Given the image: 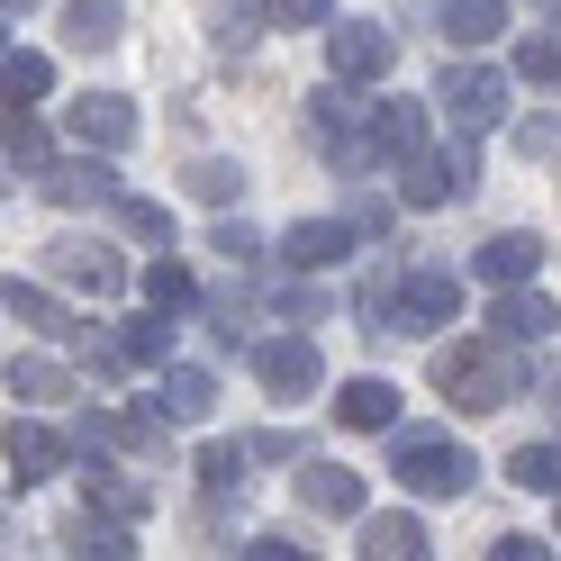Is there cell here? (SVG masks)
<instances>
[{"instance_id": "6da1fadb", "label": "cell", "mask_w": 561, "mask_h": 561, "mask_svg": "<svg viewBox=\"0 0 561 561\" xmlns=\"http://www.w3.org/2000/svg\"><path fill=\"white\" fill-rule=\"evenodd\" d=\"M435 390L462 408V416H499L525 390V363H516L507 335H462V344H444V354H435Z\"/></svg>"}, {"instance_id": "7a4b0ae2", "label": "cell", "mask_w": 561, "mask_h": 561, "mask_svg": "<svg viewBox=\"0 0 561 561\" xmlns=\"http://www.w3.org/2000/svg\"><path fill=\"white\" fill-rule=\"evenodd\" d=\"M363 308H371V335L380 327L390 335H435V327L462 318V280L453 272H399V280H371Z\"/></svg>"}, {"instance_id": "3957f363", "label": "cell", "mask_w": 561, "mask_h": 561, "mask_svg": "<svg viewBox=\"0 0 561 561\" xmlns=\"http://www.w3.org/2000/svg\"><path fill=\"white\" fill-rule=\"evenodd\" d=\"M390 480L416 489V499H462V489L480 480V462H471L453 435H408V444L390 453Z\"/></svg>"}, {"instance_id": "277c9868", "label": "cell", "mask_w": 561, "mask_h": 561, "mask_svg": "<svg viewBox=\"0 0 561 561\" xmlns=\"http://www.w3.org/2000/svg\"><path fill=\"white\" fill-rule=\"evenodd\" d=\"M435 110H453V127H462V136H489V127L507 118V73H499V64H471V55H462V64L444 55Z\"/></svg>"}, {"instance_id": "5b68a950", "label": "cell", "mask_w": 561, "mask_h": 561, "mask_svg": "<svg viewBox=\"0 0 561 561\" xmlns=\"http://www.w3.org/2000/svg\"><path fill=\"white\" fill-rule=\"evenodd\" d=\"M254 380H263L280 408H299V399L327 390V354H318L308 335H263V344H254Z\"/></svg>"}, {"instance_id": "8992f818", "label": "cell", "mask_w": 561, "mask_h": 561, "mask_svg": "<svg viewBox=\"0 0 561 561\" xmlns=\"http://www.w3.org/2000/svg\"><path fill=\"white\" fill-rule=\"evenodd\" d=\"M471 191H480V154H471V146H426V154H408V182H399L408 208H453V199H471Z\"/></svg>"}, {"instance_id": "52a82bcc", "label": "cell", "mask_w": 561, "mask_h": 561, "mask_svg": "<svg viewBox=\"0 0 561 561\" xmlns=\"http://www.w3.org/2000/svg\"><path fill=\"white\" fill-rule=\"evenodd\" d=\"M308 136H318L335 163H371V118H363V100H354V82H344V73L308 100Z\"/></svg>"}, {"instance_id": "ba28073f", "label": "cell", "mask_w": 561, "mask_h": 561, "mask_svg": "<svg viewBox=\"0 0 561 561\" xmlns=\"http://www.w3.org/2000/svg\"><path fill=\"white\" fill-rule=\"evenodd\" d=\"M399 64V37L380 19H344V27H327V73H344V82H380Z\"/></svg>"}, {"instance_id": "9c48e42d", "label": "cell", "mask_w": 561, "mask_h": 561, "mask_svg": "<svg viewBox=\"0 0 561 561\" xmlns=\"http://www.w3.org/2000/svg\"><path fill=\"white\" fill-rule=\"evenodd\" d=\"M37 191H46L55 208H118V172H110V154H100V146H82V154L46 163Z\"/></svg>"}, {"instance_id": "30bf717a", "label": "cell", "mask_w": 561, "mask_h": 561, "mask_svg": "<svg viewBox=\"0 0 561 561\" xmlns=\"http://www.w3.org/2000/svg\"><path fill=\"white\" fill-rule=\"evenodd\" d=\"M46 272H55V280H73V290H91V299L127 290V263H118L100 236H55V244H46Z\"/></svg>"}, {"instance_id": "8fae6325", "label": "cell", "mask_w": 561, "mask_h": 561, "mask_svg": "<svg viewBox=\"0 0 561 561\" xmlns=\"http://www.w3.org/2000/svg\"><path fill=\"white\" fill-rule=\"evenodd\" d=\"M208 408H218V380H208L199 363H163L154 399H146V416H154V426H199Z\"/></svg>"}, {"instance_id": "7c38bea8", "label": "cell", "mask_w": 561, "mask_h": 561, "mask_svg": "<svg viewBox=\"0 0 561 561\" xmlns=\"http://www.w3.org/2000/svg\"><path fill=\"white\" fill-rule=\"evenodd\" d=\"M354 244H363L354 218H299L290 236H280V263H290V272H327V263L354 254Z\"/></svg>"}, {"instance_id": "4fadbf2b", "label": "cell", "mask_w": 561, "mask_h": 561, "mask_svg": "<svg viewBox=\"0 0 561 561\" xmlns=\"http://www.w3.org/2000/svg\"><path fill=\"white\" fill-rule=\"evenodd\" d=\"M552 327H561V308L535 290V280H507L499 308H489V335H507V344H543Z\"/></svg>"}, {"instance_id": "5bb4252c", "label": "cell", "mask_w": 561, "mask_h": 561, "mask_svg": "<svg viewBox=\"0 0 561 561\" xmlns=\"http://www.w3.org/2000/svg\"><path fill=\"white\" fill-rule=\"evenodd\" d=\"M73 453H64V435L55 426H37V416H10V489H37V480H55Z\"/></svg>"}, {"instance_id": "9a60e30c", "label": "cell", "mask_w": 561, "mask_h": 561, "mask_svg": "<svg viewBox=\"0 0 561 561\" xmlns=\"http://www.w3.org/2000/svg\"><path fill=\"white\" fill-rule=\"evenodd\" d=\"M426 154V100H371V163Z\"/></svg>"}, {"instance_id": "2e32d148", "label": "cell", "mask_w": 561, "mask_h": 561, "mask_svg": "<svg viewBox=\"0 0 561 561\" xmlns=\"http://www.w3.org/2000/svg\"><path fill=\"white\" fill-rule=\"evenodd\" d=\"M100 363H110V371H163V363H172V308H146V318H127L118 344H110Z\"/></svg>"}, {"instance_id": "e0dca14e", "label": "cell", "mask_w": 561, "mask_h": 561, "mask_svg": "<svg viewBox=\"0 0 561 561\" xmlns=\"http://www.w3.org/2000/svg\"><path fill=\"white\" fill-rule=\"evenodd\" d=\"M73 136L100 146V154H127V146H136V110H127L118 91H82V100H73Z\"/></svg>"}, {"instance_id": "ac0fdd59", "label": "cell", "mask_w": 561, "mask_h": 561, "mask_svg": "<svg viewBox=\"0 0 561 561\" xmlns=\"http://www.w3.org/2000/svg\"><path fill=\"white\" fill-rule=\"evenodd\" d=\"M299 507H308V516H363V471H344V462H299Z\"/></svg>"}, {"instance_id": "d6986e66", "label": "cell", "mask_w": 561, "mask_h": 561, "mask_svg": "<svg viewBox=\"0 0 561 561\" xmlns=\"http://www.w3.org/2000/svg\"><path fill=\"white\" fill-rule=\"evenodd\" d=\"M335 426L344 435H380V426H399V390H390V380H344V390H335Z\"/></svg>"}, {"instance_id": "ffe728a7", "label": "cell", "mask_w": 561, "mask_h": 561, "mask_svg": "<svg viewBox=\"0 0 561 561\" xmlns=\"http://www.w3.org/2000/svg\"><path fill=\"white\" fill-rule=\"evenodd\" d=\"M471 263H480V280H499V290H507V280H535L543 272V236L535 227H507V236H489Z\"/></svg>"}, {"instance_id": "44dd1931", "label": "cell", "mask_w": 561, "mask_h": 561, "mask_svg": "<svg viewBox=\"0 0 561 561\" xmlns=\"http://www.w3.org/2000/svg\"><path fill=\"white\" fill-rule=\"evenodd\" d=\"M118 27H127L118 0H64V46L100 55V46H118Z\"/></svg>"}, {"instance_id": "7402d4cb", "label": "cell", "mask_w": 561, "mask_h": 561, "mask_svg": "<svg viewBox=\"0 0 561 561\" xmlns=\"http://www.w3.org/2000/svg\"><path fill=\"white\" fill-rule=\"evenodd\" d=\"M127 525H136V516H110V507H100V516H73V525H64V552L127 561V552H136V535H127Z\"/></svg>"}, {"instance_id": "603a6c76", "label": "cell", "mask_w": 561, "mask_h": 561, "mask_svg": "<svg viewBox=\"0 0 561 561\" xmlns=\"http://www.w3.org/2000/svg\"><path fill=\"white\" fill-rule=\"evenodd\" d=\"M444 37L453 46H489V37H507V0H444Z\"/></svg>"}, {"instance_id": "cb8c5ba5", "label": "cell", "mask_w": 561, "mask_h": 561, "mask_svg": "<svg viewBox=\"0 0 561 561\" xmlns=\"http://www.w3.org/2000/svg\"><path fill=\"white\" fill-rule=\"evenodd\" d=\"M10 399L55 408V399H73V371H64V363H46V354H19V363H10Z\"/></svg>"}, {"instance_id": "d4e9b609", "label": "cell", "mask_w": 561, "mask_h": 561, "mask_svg": "<svg viewBox=\"0 0 561 561\" xmlns=\"http://www.w3.org/2000/svg\"><path fill=\"white\" fill-rule=\"evenodd\" d=\"M363 552H371V561H416V552H426V525H416L408 507H390V516L363 525Z\"/></svg>"}, {"instance_id": "484cf974", "label": "cell", "mask_w": 561, "mask_h": 561, "mask_svg": "<svg viewBox=\"0 0 561 561\" xmlns=\"http://www.w3.org/2000/svg\"><path fill=\"white\" fill-rule=\"evenodd\" d=\"M82 489H91V499L110 507V516H146V507H154V489H146V480H127L118 462H91V471H82Z\"/></svg>"}, {"instance_id": "4316f807", "label": "cell", "mask_w": 561, "mask_h": 561, "mask_svg": "<svg viewBox=\"0 0 561 561\" xmlns=\"http://www.w3.org/2000/svg\"><path fill=\"white\" fill-rule=\"evenodd\" d=\"M0 82H10V110H37V100L55 91V64L37 46H10V73H0Z\"/></svg>"}, {"instance_id": "83f0119b", "label": "cell", "mask_w": 561, "mask_h": 561, "mask_svg": "<svg viewBox=\"0 0 561 561\" xmlns=\"http://www.w3.org/2000/svg\"><path fill=\"white\" fill-rule=\"evenodd\" d=\"M110 218H118L136 244H154V254L172 244V208H163V199H136V191H118V208H110Z\"/></svg>"}, {"instance_id": "f1b7e54d", "label": "cell", "mask_w": 561, "mask_h": 561, "mask_svg": "<svg viewBox=\"0 0 561 561\" xmlns=\"http://www.w3.org/2000/svg\"><path fill=\"white\" fill-rule=\"evenodd\" d=\"M507 480H516V489H543V499H561V444H516V453H507Z\"/></svg>"}, {"instance_id": "f546056e", "label": "cell", "mask_w": 561, "mask_h": 561, "mask_svg": "<svg viewBox=\"0 0 561 561\" xmlns=\"http://www.w3.org/2000/svg\"><path fill=\"white\" fill-rule=\"evenodd\" d=\"M46 163H55V146H46V127L27 118V110H10V172H27V182H46Z\"/></svg>"}, {"instance_id": "4dcf8cb0", "label": "cell", "mask_w": 561, "mask_h": 561, "mask_svg": "<svg viewBox=\"0 0 561 561\" xmlns=\"http://www.w3.org/2000/svg\"><path fill=\"white\" fill-rule=\"evenodd\" d=\"M191 299H199V280L172 263V244H163V254L146 263V308H191Z\"/></svg>"}, {"instance_id": "1f68e13d", "label": "cell", "mask_w": 561, "mask_h": 561, "mask_svg": "<svg viewBox=\"0 0 561 561\" xmlns=\"http://www.w3.org/2000/svg\"><path fill=\"white\" fill-rule=\"evenodd\" d=\"M10 327H37V335H73V327H64V308L37 290V280H10Z\"/></svg>"}, {"instance_id": "d6a6232c", "label": "cell", "mask_w": 561, "mask_h": 561, "mask_svg": "<svg viewBox=\"0 0 561 561\" xmlns=\"http://www.w3.org/2000/svg\"><path fill=\"white\" fill-rule=\"evenodd\" d=\"M516 73L525 82H561V27H535V37L516 46Z\"/></svg>"}, {"instance_id": "836d02e7", "label": "cell", "mask_w": 561, "mask_h": 561, "mask_svg": "<svg viewBox=\"0 0 561 561\" xmlns=\"http://www.w3.org/2000/svg\"><path fill=\"white\" fill-rule=\"evenodd\" d=\"M244 191V163H218V154H208V163H191V199H208V208H227Z\"/></svg>"}, {"instance_id": "e575fe53", "label": "cell", "mask_w": 561, "mask_h": 561, "mask_svg": "<svg viewBox=\"0 0 561 561\" xmlns=\"http://www.w3.org/2000/svg\"><path fill=\"white\" fill-rule=\"evenodd\" d=\"M244 462H254V444H208L199 453V480L208 489H244Z\"/></svg>"}, {"instance_id": "d590c367", "label": "cell", "mask_w": 561, "mask_h": 561, "mask_svg": "<svg viewBox=\"0 0 561 561\" xmlns=\"http://www.w3.org/2000/svg\"><path fill=\"white\" fill-rule=\"evenodd\" d=\"M327 10H335V0H263L272 27H327Z\"/></svg>"}, {"instance_id": "8d00e7d4", "label": "cell", "mask_w": 561, "mask_h": 561, "mask_svg": "<svg viewBox=\"0 0 561 561\" xmlns=\"http://www.w3.org/2000/svg\"><path fill=\"white\" fill-rule=\"evenodd\" d=\"M208 244H218V254H227V263H254V254H263V244H254V227H236V218H227L218 236H208Z\"/></svg>"}, {"instance_id": "74e56055", "label": "cell", "mask_w": 561, "mask_h": 561, "mask_svg": "<svg viewBox=\"0 0 561 561\" xmlns=\"http://www.w3.org/2000/svg\"><path fill=\"white\" fill-rule=\"evenodd\" d=\"M236 552H254V561H290L299 543H290V535H254V543H236Z\"/></svg>"}, {"instance_id": "f35d334b", "label": "cell", "mask_w": 561, "mask_h": 561, "mask_svg": "<svg viewBox=\"0 0 561 561\" xmlns=\"http://www.w3.org/2000/svg\"><path fill=\"white\" fill-rule=\"evenodd\" d=\"M0 10H10V19H27V10H37V0H0Z\"/></svg>"}]
</instances>
